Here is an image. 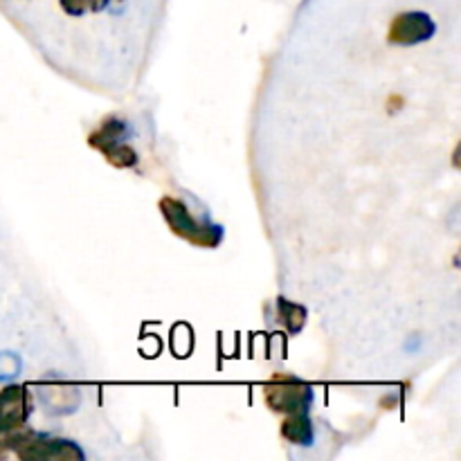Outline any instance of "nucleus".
I'll use <instances>...</instances> for the list:
<instances>
[{
  "label": "nucleus",
  "instance_id": "nucleus-1",
  "mask_svg": "<svg viewBox=\"0 0 461 461\" xmlns=\"http://www.w3.org/2000/svg\"><path fill=\"white\" fill-rule=\"evenodd\" d=\"M162 216L169 223L171 232H176L178 237H183L185 241L194 243V246L203 248H216L223 239V230L219 225L212 223H198L192 214H189L187 205L183 201L174 196H165L160 201Z\"/></svg>",
  "mask_w": 461,
  "mask_h": 461
},
{
  "label": "nucleus",
  "instance_id": "nucleus-2",
  "mask_svg": "<svg viewBox=\"0 0 461 461\" xmlns=\"http://www.w3.org/2000/svg\"><path fill=\"white\" fill-rule=\"evenodd\" d=\"M266 403L282 414H300L309 412V405L313 401V390L306 383L297 381L293 376H275L264 390Z\"/></svg>",
  "mask_w": 461,
  "mask_h": 461
},
{
  "label": "nucleus",
  "instance_id": "nucleus-3",
  "mask_svg": "<svg viewBox=\"0 0 461 461\" xmlns=\"http://www.w3.org/2000/svg\"><path fill=\"white\" fill-rule=\"evenodd\" d=\"M435 34V23L426 12H403L392 21L390 43L394 45H417Z\"/></svg>",
  "mask_w": 461,
  "mask_h": 461
},
{
  "label": "nucleus",
  "instance_id": "nucleus-4",
  "mask_svg": "<svg viewBox=\"0 0 461 461\" xmlns=\"http://www.w3.org/2000/svg\"><path fill=\"white\" fill-rule=\"evenodd\" d=\"M18 455L30 459H81L84 457V453H81L72 441L41 439V437H27V439H23L21 448H18Z\"/></svg>",
  "mask_w": 461,
  "mask_h": 461
},
{
  "label": "nucleus",
  "instance_id": "nucleus-5",
  "mask_svg": "<svg viewBox=\"0 0 461 461\" xmlns=\"http://www.w3.org/2000/svg\"><path fill=\"white\" fill-rule=\"evenodd\" d=\"M27 414H30V396L23 387H7L0 392V432L21 428Z\"/></svg>",
  "mask_w": 461,
  "mask_h": 461
},
{
  "label": "nucleus",
  "instance_id": "nucleus-6",
  "mask_svg": "<svg viewBox=\"0 0 461 461\" xmlns=\"http://www.w3.org/2000/svg\"><path fill=\"white\" fill-rule=\"evenodd\" d=\"M282 437L297 446L313 444L315 430H313V423H311L309 419V412L286 414V421L282 423Z\"/></svg>",
  "mask_w": 461,
  "mask_h": 461
},
{
  "label": "nucleus",
  "instance_id": "nucleus-7",
  "mask_svg": "<svg viewBox=\"0 0 461 461\" xmlns=\"http://www.w3.org/2000/svg\"><path fill=\"white\" fill-rule=\"evenodd\" d=\"M102 153L113 167H117V169H129V167L138 165V153H135L126 142L108 144V147L102 149Z\"/></svg>",
  "mask_w": 461,
  "mask_h": 461
},
{
  "label": "nucleus",
  "instance_id": "nucleus-8",
  "mask_svg": "<svg viewBox=\"0 0 461 461\" xmlns=\"http://www.w3.org/2000/svg\"><path fill=\"white\" fill-rule=\"evenodd\" d=\"M279 322H282L291 333H300L306 322L304 306L291 304V302L286 300H279Z\"/></svg>",
  "mask_w": 461,
  "mask_h": 461
},
{
  "label": "nucleus",
  "instance_id": "nucleus-9",
  "mask_svg": "<svg viewBox=\"0 0 461 461\" xmlns=\"http://www.w3.org/2000/svg\"><path fill=\"white\" fill-rule=\"evenodd\" d=\"M61 3V7L66 9L68 14H72V16H81V14L88 9V3L86 0H59Z\"/></svg>",
  "mask_w": 461,
  "mask_h": 461
},
{
  "label": "nucleus",
  "instance_id": "nucleus-10",
  "mask_svg": "<svg viewBox=\"0 0 461 461\" xmlns=\"http://www.w3.org/2000/svg\"><path fill=\"white\" fill-rule=\"evenodd\" d=\"M86 3H88V9H93V12H102L108 5V0H86Z\"/></svg>",
  "mask_w": 461,
  "mask_h": 461
}]
</instances>
